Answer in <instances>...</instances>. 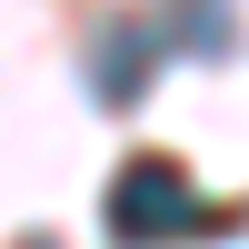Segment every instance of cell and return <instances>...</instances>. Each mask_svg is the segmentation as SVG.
Instances as JSON below:
<instances>
[{
    "label": "cell",
    "instance_id": "1",
    "mask_svg": "<svg viewBox=\"0 0 249 249\" xmlns=\"http://www.w3.org/2000/svg\"><path fill=\"white\" fill-rule=\"evenodd\" d=\"M230 219H239V210L199 199L190 170H179V160H160V150H140L130 170L110 179V239H120V249H190V239L230 230Z\"/></svg>",
    "mask_w": 249,
    "mask_h": 249
},
{
    "label": "cell",
    "instance_id": "2",
    "mask_svg": "<svg viewBox=\"0 0 249 249\" xmlns=\"http://www.w3.org/2000/svg\"><path fill=\"white\" fill-rule=\"evenodd\" d=\"M150 50H160V30L150 20H110L100 30V100H140V80H150Z\"/></svg>",
    "mask_w": 249,
    "mask_h": 249
},
{
    "label": "cell",
    "instance_id": "3",
    "mask_svg": "<svg viewBox=\"0 0 249 249\" xmlns=\"http://www.w3.org/2000/svg\"><path fill=\"white\" fill-rule=\"evenodd\" d=\"M160 40H179L190 60H219L230 50V0H170L160 10Z\"/></svg>",
    "mask_w": 249,
    "mask_h": 249
}]
</instances>
